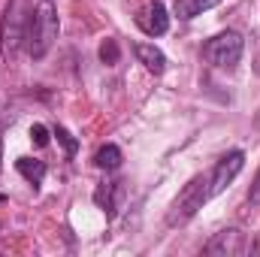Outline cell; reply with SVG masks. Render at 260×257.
<instances>
[{
    "mask_svg": "<svg viewBox=\"0 0 260 257\" xmlns=\"http://www.w3.org/2000/svg\"><path fill=\"white\" fill-rule=\"evenodd\" d=\"M124 182H103L97 194H94V203L106 212V218H115V212H118V197H121V188Z\"/></svg>",
    "mask_w": 260,
    "mask_h": 257,
    "instance_id": "9",
    "label": "cell"
},
{
    "mask_svg": "<svg viewBox=\"0 0 260 257\" xmlns=\"http://www.w3.org/2000/svg\"><path fill=\"white\" fill-rule=\"evenodd\" d=\"M218 3H221V0H176V3H173V12H176V18H182V21H191L200 12H206V9H212V6H218Z\"/></svg>",
    "mask_w": 260,
    "mask_h": 257,
    "instance_id": "11",
    "label": "cell"
},
{
    "mask_svg": "<svg viewBox=\"0 0 260 257\" xmlns=\"http://www.w3.org/2000/svg\"><path fill=\"white\" fill-rule=\"evenodd\" d=\"M15 170L34 185V188H40L43 185V179H46V173H49V167H46V160H37V157H18L15 160Z\"/></svg>",
    "mask_w": 260,
    "mask_h": 257,
    "instance_id": "10",
    "label": "cell"
},
{
    "mask_svg": "<svg viewBox=\"0 0 260 257\" xmlns=\"http://www.w3.org/2000/svg\"><path fill=\"white\" fill-rule=\"evenodd\" d=\"M136 27H139L145 37H164V34L170 30L167 6H164L160 0H154V3H148V6H142V9L136 12Z\"/></svg>",
    "mask_w": 260,
    "mask_h": 257,
    "instance_id": "7",
    "label": "cell"
},
{
    "mask_svg": "<svg viewBox=\"0 0 260 257\" xmlns=\"http://www.w3.org/2000/svg\"><path fill=\"white\" fill-rule=\"evenodd\" d=\"M58 30H61V24H58V9H55V3L52 0H40L34 9H30V18H27V34H24V40H27V55L30 58H46L49 55V49L55 46V40H58Z\"/></svg>",
    "mask_w": 260,
    "mask_h": 257,
    "instance_id": "1",
    "label": "cell"
},
{
    "mask_svg": "<svg viewBox=\"0 0 260 257\" xmlns=\"http://www.w3.org/2000/svg\"><path fill=\"white\" fill-rule=\"evenodd\" d=\"M133 55L139 58V64L145 67L148 73H154V76H160L167 70V55L157 46H151V43H136L133 46Z\"/></svg>",
    "mask_w": 260,
    "mask_h": 257,
    "instance_id": "8",
    "label": "cell"
},
{
    "mask_svg": "<svg viewBox=\"0 0 260 257\" xmlns=\"http://www.w3.org/2000/svg\"><path fill=\"white\" fill-rule=\"evenodd\" d=\"M52 133H55V136H58V142H61V145H64L67 157H73V154H76V151H79V142H76V139H73V136H70V130H67V127H61V124H58V127L52 130Z\"/></svg>",
    "mask_w": 260,
    "mask_h": 257,
    "instance_id": "13",
    "label": "cell"
},
{
    "mask_svg": "<svg viewBox=\"0 0 260 257\" xmlns=\"http://www.w3.org/2000/svg\"><path fill=\"white\" fill-rule=\"evenodd\" d=\"M6 203H9V200H6V194H0V206H6Z\"/></svg>",
    "mask_w": 260,
    "mask_h": 257,
    "instance_id": "18",
    "label": "cell"
},
{
    "mask_svg": "<svg viewBox=\"0 0 260 257\" xmlns=\"http://www.w3.org/2000/svg\"><path fill=\"white\" fill-rule=\"evenodd\" d=\"M242 167H245V151H242V148L227 151V154L215 164V170H212V176H209V197H218V194L242 173Z\"/></svg>",
    "mask_w": 260,
    "mask_h": 257,
    "instance_id": "5",
    "label": "cell"
},
{
    "mask_svg": "<svg viewBox=\"0 0 260 257\" xmlns=\"http://www.w3.org/2000/svg\"><path fill=\"white\" fill-rule=\"evenodd\" d=\"M121 160H124V154H121V148L118 145H103L97 154H94V164L100 167V170H106V173H115L118 167H121Z\"/></svg>",
    "mask_w": 260,
    "mask_h": 257,
    "instance_id": "12",
    "label": "cell"
},
{
    "mask_svg": "<svg viewBox=\"0 0 260 257\" xmlns=\"http://www.w3.org/2000/svg\"><path fill=\"white\" fill-rule=\"evenodd\" d=\"M27 18H30V12H27L24 0H9L6 15H3V24H0V52H3L6 61L15 58V52H18V46H21V40L27 34L24 30Z\"/></svg>",
    "mask_w": 260,
    "mask_h": 257,
    "instance_id": "4",
    "label": "cell"
},
{
    "mask_svg": "<svg viewBox=\"0 0 260 257\" xmlns=\"http://www.w3.org/2000/svg\"><path fill=\"white\" fill-rule=\"evenodd\" d=\"M254 248V242L242 233V230H236V227H230V230H221L203 251L206 254H221V257H239V254H248Z\"/></svg>",
    "mask_w": 260,
    "mask_h": 257,
    "instance_id": "6",
    "label": "cell"
},
{
    "mask_svg": "<svg viewBox=\"0 0 260 257\" xmlns=\"http://www.w3.org/2000/svg\"><path fill=\"white\" fill-rule=\"evenodd\" d=\"M0 173H3V133H0Z\"/></svg>",
    "mask_w": 260,
    "mask_h": 257,
    "instance_id": "17",
    "label": "cell"
},
{
    "mask_svg": "<svg viewBox=\"0 0 260 257\" xmlns=\"http://www.w3.org/2000/svg\"><path fill=\"white\" fill-rule=\"evenodd\" d=\"M206 200H209V176H194V179L182 188V194L173 200V206H170V212H167V227H182V224H188L197 212L206 206Z\"/></svg>",
    "mask_w": 260,
    "mask_h": 257,
    "instance_id": "2",
    "label": "cell"
},
{
    "mask_svg": "<svg viewBox=\"0 0 260 257\" xmlns=\"http://www.w3.org/2000/svg\"><path fill=\"white\" fill-rule=\"evenodd\" d=\"M248 200H251V203H260V173H257V179H254V185H251V194H248Z\"/></svg>",
    "mask_w": 260,
    "mask_h": 257,
    "instance_id": "16",
    "label": "cell"
},
{
    "mask_svg": "<svg viewBox=\"0 0 260 257\" xmlns=\"http://www.w3.org/2000/svg\"><path fill=\"white\" fill-rule=\"evenodd\" d=\"M100 61L103 64H118V43L115 40H106L100 46Z\"/></svg>",
    "mask_w": 260,
    "mask_h": 257,
    "instance_id": "14",
    "label": "cell"
},
{
    "mask_svg": "<svg viewBox=\"0 0 260 257\" xmlns=\"http://www.w3.org/2000/svg\"><path fill=\"white\" fill-rule=\"evenodd\" d=\"M30 142H34L37 148L49 145V127H46V124H34V127H30Z\"/></svg>",
    "mask_w": 260,
    "mask_h": 257,
    "instance_id": "15",
    "label": "cell"
},
{
    "mask_svg": "<svg viewBox=\"0 0 260 257\" xmlns=\"http://www.w3.org/2000/svg\"><path fill=\"white\" fill-rule=\"evenodd\" d=\"M242 52H245V40L236 30H221L203 46V58L218 70H236V64L242 61Z\"/></svg>",
    "mask_w": 260,
    "mask_h": 257,
    "instance_id": "3",
    "label": "cell"
}]
</instances>
